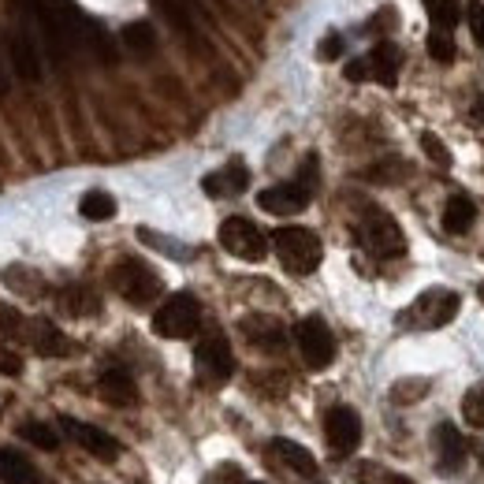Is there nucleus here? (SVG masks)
Returning a JSON list of instances; mask_svg holds the SVG:
<instances>
[{
  "mask_svg": "<svg viewBox=\"0 0 484 484\" xmlns=\"http://www.w3.org/2000/svg\"><path fill=\"white\" fill-rule=\"evenodd\" d=\"M97 391H101L104 403H112V406H135L138 403V388L131 381V373H123V369H104L101 381H97Z\"/></svg>",
  "mask_w": 484,
  "mask_h": 484,
  "instance_id": "obj_18",
  "label": "nucleus"
},
{
  "mask_svg": "<svg viewBox=\"0 0 484 484\" xmlns=\"http://www.w3.org/2000/svg\"><path fill=\"white\" fill-rule=\"evenodd\" d=\"M194 365H198V376L205 384L231 381V373H235V354H231V343L224 340L220 332L201 335V343L194 350Z\"/></svg>",
  "mask_w": 484,
  "mask_h": 484,
  "instance_id": "obj_6",
  "label": "nucleus"
},
{
  "mask_svg": "<svg viewBox=\"0 0 484 484\" xmlns=\"http://www.w3.org/2000/svg\"><path fill=\"white\" fill-rule=\"evenodd\" d=\"M376 484H414V480H410V477H403V473H388V470H384Z\"/></svg>",
  "mask_w": 484,
  "mask_h": 484,
  "instance_id": "obj_38",
  "label": "nucleus"
},
{
  "mask_svg": "<svg viewBox=\"0 0 484 484\" xmlns=\"http://www.w3.org/2000/svg\"><path fill=\"white\" fill-rule=\"evenodd\" d=\"M250 186V172H246V164L242 160H231V164H224L220 172H213V176H205L201 179V191L205 194H213V198H231V194H242Z\"/></svg>",
  "mask_w": 484,
  "mask_h": 484,
  "instance_id": "obj_14",
  "label": "nucleus"
},
{
  "mask_svg": "<svg viewBox=\"0 0 484 484\" xmlns=\"http://www.w3.org/2000/svg\"><path fill=\"white\" fill-rule=\"evenodd\" d=\"M239 328H242L246 340L254 343V347H261V350H280L287 343L283 324L276 317H265V313H250V317L239 321Z\"/></svg>",
  "mask_w": 484,
  "mask_h": 484,
  "instance_id": "obj_13",
  "label": "nucleus"
},
{
  "mask_svg": "<svg viewBox=\"0 0 484 484\" xmlns=\"http://www.w3.org/2000/svg\"><path fill=\"white\" fill-rule=\"evenodd\" d=\"M324 436L335 455H354L362 444V417L350 406H332L324 417Z\"/></svg>",
  "mask_w": 484,
  "mask_h": 484,
  "instance_id": "obj_9",
  "label": "nucleus"
},
{
  "mask_svg": "<svg viewBox=\"0 0 484 484\" xmlns=\"http://www.w3.org/2000/svg\"><path fill=\"white\" fill-rule=\"evenodd\" d=\"M340 53H343V37H340V34H328L321 45H317V56H321V60H340Z\"/></svg>",
  "mask_w": 484,
  "mask_h": 484,
  "instance_id": "obj_35",
  "label": "nucleus"
},
{
  "mask_svg": "<svg viewBox=\"0 0 484 484\" xmlns=\"http://www.w3.org/2000/svg\"><path fill=\"white\" fill-rule=\"evenodd\" d=\"M343 75H347L350 82H365V78H369V60H350Z\"/></svg>",
  "mask_w": 484,
  "mask_h": 484,
  "instance_id": "obj_36",
  "label": "nucleus"
},
{
  "mask_svg": "<svg viewBox=\"0 0 484 484\" xmlns=\"http://www.w3.org/2000/svg\"><path fill=\"white\" fill-rule=\"evenodd\" d=\"M429 56L436 60V64H451V60H455V30L432 27L429 30Z\"/></svg>",
  "mask_w": 484,
  "mask_h": 484,
  "instance_id": "obj_25",
  "label": "nucleus"
},
{
  "mask_svg": "<svg viewBox=\"0 0 484 484\" xmlns=\"http://www.w3.org/2000/svg\"><path fill=\"white\" fill-rule=\"evenodd\" d=\"M201 324V306L194 294H172V299H164V306L153 313V332L160 340H191Z\"/></svg>",
  "mask_w": 484,
  "mask_h": 484,
  "instance_id": "obj_2",
  "label": "nucleus"
},
{
  "mask_svg": "<svg viewBox=\"0 0 484 484\" xmlns=\"http://www.w3.org/2000/svg\"><path fill=\"white\" fill-rule=\"evenodd\" d=\"M123 41L135 49V53H150L153 49V27L150 23H131L123 30Z\"/></svg>",
  "mask_w": 484,
  "mask_h": 484,
  "instance_id": "obj_30",
  "label": "nucleus"
},
{
  "mask_svg": "<svg viewBox=\"0 0 484 484\" xmlns=\"http://www.w3.org/2000/svg\"><path fill=\"white\" fill-rule=\"evenodd\" d=\"M23 335H27V340H30V347H34L41 357H64V354H71L68 335L60 332L53 321H30Z\"/></svg>",
  "mask_w": 484,
  "mask_h": 484,
  "instance_id": "obj_17",
  "label": "nucleus"
},
{
  "mask_svg": "<svg viewBox=\"0 0 484 484\" xmlns=\"http://www.w3.org/2000/svg\"><path fill=\"white\" fill-rule=\"evenodd\" d=\"M272 451H276V458L283 462L287 470L299 473V477H317V458H313L302 444H294V439H276Z\"/></svg>",
  "mask_w": 484,
  "mask_h": 484,
  "instance_id": "obj_19",
  "label": "nucleus"
},
{
  "mask_svg": "<svg viewBox=\"0 0 484 484\" xmlns=\"http://www.w3.org/2000/svg\"><path fill=\"white\" fill-rule=\"evenodd\" d=\"M425 391H429V381H398L391 388V398H395V403H417Z\"/></svg>",
  "mask_w": 484,
  "mask_h": 484,
  "instance_id": "obj_31",
  "label": "nucleus"
},
{
  "mask_svg": "<svg viewBox=\"0 0 484 484\" xmlns=\"http://www.w3.org/2000/svg\"><path fill=\"white\" fill-rule=\"evenodd\" d=\"M78 213L86 220H94V224L112 220L116 217V198L109 191H86V194H82V201H78Z\"/></svg>",
  "mask_w": 484,
  "mask_h": 484,
  "instance_id": "obj_23",
  "label": "nucleus"
},
{
  "mask_svg": "<svg viewBox=\"0 0 484 484\" xmlns=\"http://www.w3.org/2000/svg\"><path fill=\"white\" fill-rule=\"evenodd\" d=\"M60 309L71 313V317H94V313H101V299L90 287H64L60 291Z\"/></svg>",
  "mask_w": 484,
  "mask_h": 484,
  "instance_id": "obj_21",
  "label": "nucleus"
},
{
  "mask_svg": "<svg viewBox=\"0 0 484 484\" xmlns=\"http://www.w3.org/2000/svg\"><path fill=\"white\" fill-rule=\"evenodd\" d=\"M112 287L131 306H150V302H157V294H160V276L150 265H142V261H119L112 268Z\"/></svg>",
  "mask_w": 484,
  "mask_h": 484,
  "instance_id": "obj_5",
  "label": "nucleus"
},
{
  "mask_svg": "<svg viewBox=\"0 0 484 484\" xmlns=\"http://www.w3.org/2000/svg\"><path fill=\"white\" fill-rule=\"evenodd\" d=\"M8 60H12V71L23 82L41 78V53H37V41L30 37V30L8 34Z\"/></svg>",
  "mask_w": 484,
  "mask_h": 484,
  "instance_id": "obj_12",
  "label": "nucleus"
},
{
  "mask_svg": "<svg viewBox=\"0 0 484 484\" xmlns=\"http://www.w3.org/2000/svg\"><path fill=\"white\" fill-rule=\"evenodd\" d=\"M8 86H12V60L4 56V49H0V97L8 94Z\"/></svg>",
  "mask_w": 484,
  "mask_h": 484,
  "instance_id": "obj_37",
  "label": "nucleus"
},
{
  "mask_svg": "<svg viewBox=\"0 0 484 484\" xmlns=\"http://www.w3.org/2000/svg\"><path fill=\"white\" fill-rule=\"evenodd\" d=\"M429 12V23L439 27V30H455L458 19H462V4L458 0H421Z\"/></svg>",
  "mask_w": 484,
  "mask_h": 484,
  "instance_id": "obj_24",
  "label": "nucleus"
},
{
  "mask_svg": "<svg viewBox=\"0 0 484 484\" xmlns=\"http://www.w3.org/2000/svg\"><path fill=\"white\" fill-rule=\"evenodd\" d=\"M362 242H365V250L369 254H376V258H403L406 254V235H403V227H398L388 213H369L365 220H362Z\"/></svg>",
  "mask_w": 484,
  "mask_h": 484,
  "instance_id": "obj_8",
  "label": "nucleus"
},
{
  "mask_svg": "<svg viewBox=\"0 0 484 484\" xmlns=\"http://www.w3.org/2000/svg\"><path fill=\"white\" fill-rule=\"evenodd\" d=\"M294 340H299V350H302V362L309 369H328L335 362V335L332 328L321 321V317H306L294 328Z\"/></svg>",
  "mask_w": 484,
  "mask_h": 484,
  "instance_id": "obj_7",
  "label": "nucleus"
},
{
  "mask_svg": "<svg viewBox=\"0 0 484 484\" xmlns=\"http://www.w3.org/2000/svg\"><path fill=\"white\" fill-rule=\"evenodd\" d=\"M480 466H484V451H480Z\"/></svg>",
  "mask_w": 484,
  "mask_h": 484,
  "instance_id": "obj_41",
  "label": "nucleus"
},
{
  "mask_svg": "<svg viewBox=\"0 0 484 484\" xmlns=\"http://www.w3.org/2000/svg\"><path fill=\"white\" fill-rule=\"evenodd\" d=\"M19 436L30 439V444L41 447V451H56V447H60V436H56L49 425H41V421H27V425L19 429Z\"/></svg>",
  "mask_w": 484,
  "mask_h": 484,
  "instance_id": "obj_27",
  "label": "nucleus"
},
{
  "mask_svg": "<svg viewBox=\"0 0 484 484\" xmlns=\"http://www.w3.org/2000/svg\"><path fill=\"white\" fill-rule=\"evenodd\" d=\"M369 60V78H376L381 86H395L398 71H403V53L395 41H376V49L365 56Z\"/></svg>",
  "mask_w": 484,
  "mask_h": 484,
  "instance_id": "obj_16",
  "label": "nucleus"
},
{
  "mask_svg": "<svg viewBox=\"0 0 484 484\" xmlns=\"http://www.w3.org/2000/svg\"><path fill=\"white\" fill-rule=\"evenodd\" d=\"M272 250H276V258L287 272L294 276H309V272H317L321 261H324V246L321 239L313 235L309 227H280L276 235H272Z\"/></svg>",
  "mask_w": 484,
  "mask_h": 484,
  "instance_id": "obj_1",
  "label": "nucleus"
},
{
  "mask_svg": "<svg viewBox=\"0 0 484 484\" xmlns=\"http://www.w3.org/2000/svg\"><path fill=\"white\" fill-rule=\"evenodd\" d=\"M254 484H261V480H254Z\"/></svg>",
  "mask_w": 484,
  "mask_h": 484,
  "instance_id": "obj_43",
  "label": "nucleus"
},
{
  "mask_svg": "<svg viewBox=\"0 0 484 484\" xmlns=\"http://www.w3.org/2000/svg\"><path fill=\"white\" fill-rule=\"evenodd\" d=\"M473 217H477V209H473V201H470L466 194L447 198V205H444V227L451 231V235H462V231H470Z\"/></svg>",
  "mask_w": 484,
  "mask_h": 484,
  "instance_id": "obj_22",
  "label": "nucleus"
},
{
  "mask_svg": "<svg viewBox=\"0 0 484 484\" xmlns=\"http://www.w3.org/2000/svg\"><path fill=\"white\" fill-rule=\"evenodd\" d=\"M19 373H23V357L8 347H0V376H19Z\"/></svg>",
  "mask_w": 484,
  "mask_h": 484,
  "instance_id": "obj_34",
  "label": "nucleus"
},
{
  "mask_svg": "<svg viewBox=\"0 0 484 484\" xmlns=\"http://www.w3.org/2000/svg\"><path fill=\"white\" fill-rule=\"evenodd\" d=\"M480 302H484V283H480Z\"/></svg>",
  "mask_w": 484,
  "mask_h": 484,
  "instance_id": "obj_40",
  "label": "nucleus"
},
{
  "mask_svg": "<svg viewBox=\"0 0 484 484\" xmlns=\"http://www.w3.org/2000/svg\"><path fill=\"white\" fill-rule=\"evenodd\" d=\"M462 417H466L473 429H484V384L466 391V398H462Z\"/></svg>",
  "mask_w": 484,
  "mask_h": 484,
  "instance_id": "obj_28",
  "label": "nucleus"
},
{
  "mask_svg": "<svg viewBox=\"0 0 484 484\" xmlns=\"http://www.w3.org/2000/svg\"><path fill=\"white\" fill-rule=\"evenodd\" d=\"M0 480L4 484H37V470L30 466V458H23L12 447H0Z\"/></svg>",
  "mask_w": 484,
  "mask_h": 484,
  "instance_id": "obj_20",
  "label": "nucleus"
},
{
  "mask_svg": "<svg viewBox=\"0 0 484 484\" xmlns=\"http://www.w3.org/2000/svg\"><path fill=\"white\" fill-rule=\"evenodd\" d=\"M470 447H466V439H462V432L455 425H436V458H439V470L444 473H458L462 470V462H466Z\"/></svg>",
  "mask_w": 484,
  "mask_h": 484,
  "instance_id": "obj_15",
  "label": "nucleus"
},
{
  "mask_svg": "<svg viewBox=\"0 0 484 484\" xmlns=\"http://www.w3.org/2000/svg\"><path fill=\"white\" fill-rule=\"evenodd\" d=\"M60 429H64L82 451H90L101 462H116L119 458V444L104 429H97V425H86V421H78V417H60Z\"/></svg>",
  "mask_w": 484,
  "mask_h": 484,
  "instance_id": "obj_10",
  "label": "nucleus"
},
{
  "mask_svg": "<svg viewBox=\"0 0 484 484\" xmlns=\"http://www.w3.org/2000/svg\"><path fill=\"white\" fill-rule=\"evenodd\" d=\"M138 239H142V242H150V246H157V250H164V254H172V258H179V261H186V258H191V254H186V250H183L179 242H168V239L153 235V231H150V227H142V231H138Z\"/></svg>",
  "mask_w": 484,
  "mask_h": 484,
  "instance_id": "obj_32",
  "label": "nucleus"
},
{
  "mask_svg": "<svg viewBox=\"0 0 484 484\" xmlns=\"http://www.w3.org/2000/svg\"><path fill=\"white\" fill-rule=\"evenodd\" d=\"M477 116H480V119H484V97H480V101H477Z\"/></svg>",
  "mask_w": 484,
  "mask_h": 484,
  "instance_id": "obj_39",
  "label": "nucleus"
},
{
  "mask_svg": "<svg viewBox=\"0 0 484 484\" xmlns=\"http://www.w3.org/2000/svg\"><path fill=\"white\" fill-rule=\"evenodd\" d=\"M480 258H484V250H480Z\"/></svg>",
  "mask_w": 484,
  "mask_h": 484,
  "instance_id": "obj_42",
  "label": "nucleus"
},
{
  "mask_svg": "<svg viewBox=\"0 0 484 484\" xmlns=\"http://www.w3.org/2000/svg\"><path fill=\"white\" fill-rule=\"evenodd\" d=\"M220 246L239 261H265L268 239L258 224H250L246 217H227L220 224Z\"/></svg>",
  "mask_w": 484,
  "mask_h": 484,
  "instance_id": "obj_4",
  "label": "nucleus"
},
{
  "mask_svg": "<svg viewBox=\"0 0 484 484\" xmlns=\"http://www.w3.org/2000/svg\"><path fill=\"white\" fill-rule=\"evenodd\" d=\"M258 205L272 217H299L309 205V186L306 183H280L258 194Z\"/></svg>",
  "mask_w": 484,
  "mask_h": 484,
  "instance_id": "obj_11",
  "label": "nucleus"
},
{
  "mask_svg": "<svg viewBox=\"0 0 484 484\" xmlns=\"http://www.w3.org/2000/svg\"><path fill=\"white\" fill-rule=\"evenodd\" d=\"M421 150H425V157H429L436 168H451V150H447V145L439 142L432 131L421 135Z\"/></svg>",
  "mask_w": 484,
  "mask_h": 484,
  "instance_id": "obj_29",
  "label": "nucleus"
},
{
  "mask_svg": "<svg viewBox=\"0 0 484 484\" xmlns=\"http://www.w3.org/2000/svg\"><path fill=\"white\" fill-rule=\"evenodd\" d=\"M462 12H466V23H470L473 41L484 49V4H477V0H473V4H470V8H462Z\"/></svg>",
  "mask_w": 484,
  "mask_h": 484,
  "instance_id": "obj_33",
  "label": "nucleus"
},
{
  "mask_svg": "<svg viewBox=\"0 0 484 484\" xmlns=\"http://www.w3.org/2000/svg\"><path fill=\"white\" fill-rule=\"evenodd\" d=\"M462 299L447 287H429L414 306H406V313L398 321L410 324V328H444L458 317Z\"/></svg>",
  "mask_w": 484,
  "mask_h": 484,
  "instance_id": "obj_3",
  "label": "nucleus"
},
{
  "mask_svg": "<svg viewBox=\"0 0 484 484\" xmlns=\"http://www.w3.org/2000/svg\"><path fill=\"white\" fill-rule=\"evenodd\" d=\"M4 283H8L12 291H19V294H27V299H34V294H41V280L34 276L30 268H23V265L8 268V272H4Z\"/></svg>",
  "mask_w": 484,
  "mask_h": 484,
  "instance_id": "obj_26",
  "label": "nucleus"
}]
</instances>
